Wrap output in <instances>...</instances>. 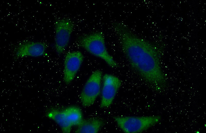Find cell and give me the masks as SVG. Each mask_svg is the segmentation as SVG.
Here are the masks:
<instances>
[{
    "label": "cell",
    "instance_id": "obj_3",
    "mask_svg": "<svg viewBox=\"0 0 206 133\" xmlns=\"http://www.w3.org/2000/svg\"><path fill=\"white\" fill-rule=\"evenodd\" d=\"M115 121L124 132L137 133L142 132L157 124L161 120L159 116H117Z\"/></svg>",
    "mask_w": 206,
    "mask_h": 133
},
{
    "label": "cell",
    "instance_id": "obj_5",
    "mask_svg": "<svg viewBox=\"0 0 206 133\" xmlns=\"http://www.w3.org/2000/svg\"><path fill=\"white\" fill-rule=\"evenodd\" d=\"M74 27L72 21L68 18L57 20L55 24V44L56 52L61 54L67 46Z\"/></svg>",
    "mask_w": 206,
    "mask_h": 133
},
{
    "label": "cell",
    "instance_id": "obj_10",
    "mask_svg": "<svg viewBox=\"0 0 206 133\" xmlns=\"http://www.w3.org/2000/svg\"><path fill=\"white\" fill-rule=\"evenodd\" d=\"M103 124V121L97 118L83 120L75 131L77 133H96Z\"/></svg>",
    "mask_w": 206,
    "mask_h": 133
},
{
    "label": "cell",
    "instance_id": "obj_4",
    "mask_svg": "<svg viewBox=\"0 0 206 133\" xmlns=\"http://www.w3.org/2000/svg\"><path fill=\"white\" fill-rule=\"evenodd\" d=\"M102 75V71L97 70L92 73L87 80L80 96L83 106L89 107L92 105L99 95Z\"/></svg>",
    "mask_w": 206,
    "mask_h": 133
},
{
    "label": "cell",
    "instance_id": "obj_8",
    "mask_svg": "<svg viewBox=\"0 0 206 133\" xmlns=\"http://www.w3.org/2000/svg\"><path fill=\"white\" fill-rule=\"evenodd\" d=\"M47 48V45L44 42L25 41L17 46L15 56L18 58L41 57L46 54Z\"/></svg>",
    "mask_w": 206,
    "mask_h": 133
},
{
    "label": "cell",
    "instance_id": "obj_6",
    "mask_svg": "<svg viewBox=\"0 0 206 133\" xmlns=\"http://www.w3.org/2000/svg\"><path fill=\"white\" fill-rule=\"evenodd\" d=\"M121 85V81L117 77L109 74L104 75L100 104L101 108H107L111 105Z\"/></svg>",
    "mask_w": 206,
    "mask_h": 133
},
{
    "label": "cell",
    "instance_id": "obj_1",
    "mask_svg": "<svg viewBox=\"0 0 206 133\" xmlns=\"http://www.w3.org/2000/svg\"><path fill=\"white\" fill-rule=\"evenodd\" d=\"M113 28L131 67L157 91L165 88L167 79L161 65L160 49L137 36L123 23H114Z\"/></svg>",
    "mask_w": 206,
    "mask_h": 133
},
{
    "label": "cell",
    "instance_id": "obj_7",
    "mask_svg": "<svg viewBox=\"0 0 206 133\" xmlns=\"http://www.w3.org/2000/svg\"><path fill=\"white\" fill-rule=\"evenodd\" d=\"M83 59V54L79 51L68 52L66 54L63 70V80L66 84H69L74 79Z\"/></svg>",
    "mask_w": 206,
    "mask_h": 133
},
{
    "label": "cell",
    "instance_id": "obj_2",
    "mask_svg": "<svg viewBox=\"0 0 206 133\" xmlns=\"http://www.w3.org/2000/svg\"><path fill=\"white\" fill-rule=\"evenodd\" d=\"M78 42L81 47L91 54L103 60L111 67H118V63L107 51L102 32L98 31L82 36Z\"/></svg>",
    "mask_w": 206,
    "mask_h": 133
},
{
    "label": "cell",
    "instance_id": "obj_9",
    "mask_svg": "<svg viewBox=\"0 0 206 133\" xmlns=\"http://www.w3.org/2000/svg\"><path fill=\"white\" fill-rule=\"evenodd\" d=\"M45 114L48 118L53 120L60 126L63 132H70L72 125L63 110L52 108L48 109Z\"/></svg>",
    "mask_w": 206,
    "mask_h": 133
},
{
    "label": "cell",
    "instance_id": "obj_11",
    "mask_svg": "<svg viewBox=\"0 0 206 133\" xmlns=\"http://www.w3.org/2000/svg\"><path fill=\"white\" fill-rule=\"evenodd\" d=\"M72 126H79L83 120L80 109L76 106H70L63 110Z\"/></svg>",
    "mask_w": 206,
    "mask_h": 133
}]
</instances>
